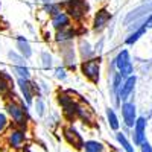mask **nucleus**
Instances as JSON below:
<instances>
[{
	"mask_svg": "<svg viewBox=\"0 0 152 152\" xmlns=\"http://www.w3.org/2000/svg\"><path fill=\"white\" fill-rule=\"evenodd\" d=\"M6 113H8V116L14 120V123L17 126H24L28 123V113H26V108L21 107L20 104L17 102H9L6 104Z\"/></svg>",
	"mask_w": 152,
	"mask_h": 152,
	"instance_id": "nucleus-1",
	"label": "nucleus"
},
{
	"mask_svg": "<svg viewBox=\"0 0 152 152\" xmlns=\"http://www.w3.org/2000/svg\"><path fill=\"white\" fill-rule=\"evenodd\" d=\"M116 67L125 78H128V76H131L134 73V66L131 62L128 50H122V52L116 56Z\"/></svg>",
	"mask_w": 152,
	"mask_h": 152,
	"instance_id": "nucleus-2",
	"label": "nucleus"
},
{
	"mask_svg": "<svg viewBox=\"0 0 152 152\" xmlns=\"http://www.w3.org/2000/svg\"><path fill=\"white\" fill-rule=\"evenodd\" d=\"M24 142H26V131H24L21 126H17V128H12L9 132H8V137H6V143L9 148L12 149H20Z\"/></svg>",
	"mask_w": 152,
	"mask_h": 152,
	"instance_id": "nucleus-3",
	"label": "nucleus"
},
{
	"mask_svg": "<svg viewBox=\"0 0 152 152\" xmlns=\"http://www.w3.org/2000/svg\"><path fill=\"white\" fill-rule=\"evenodd\" d=\"M81 70H82L84 76H87L90 81L97 82L99 81V70H100V61H99V58L97 59L84 61L82 66H81Z\"/></svg>",
	"mask_w": 152,
	"mask_h": 152,
	"instance_id": "nucleus-4",
	"label": "nucleus"
},
{
	"mask_svg": "<svg viewBox=\"0 0 152 152\" xmlns=\"http://www.w3.org/2000/svg\"><path fill=\"white\" fill-rule=\"evenodd\" d=\"M59 104L64 108V116L69 119V120H73L76 116H78V110H79V105L73 102V99L66 96V94H59Z\"/></svg>",
	"mask_w": 152,
	"mask_h": 152,
	"instance_id": "nucleus-5",
	"label": "nucleus"
},
{
	"mask_svg": "<svg viewBox=\"0 0 152 152\" xmlns=\"http://www.w3.org/2000/svg\"><path fill=\"white\" fill-rule=\"evenodd\" d=\"M64 138H66V142L73 146L75 149H84V138L82 135L76 131L73 126H67V128H64Z\"/></svg>",
	"mask_w": 152,
	"mask_h": 152,
	"instance_id": "nucleus-6",
	"label": "nucleus"
},
{
	"mask_svg": "<svg viewBox=\"0 0 152 152\" xmlns=\"http://www.w3.org/2000/svg\"><path fill=\"white\" fill-rule=\"evenodd\" d=\"M146 119L145 117H137L135 123H134V145L135 146H140L143 142H146Z\"/></svg>",
	"mask_w": 152,
	"mask_h": 152,
	"instance_id": "nucleus-7",
	"label": "nucleus"
},
{
	"mask_svg": "<svg viewBox=\"0 0 152 152\" xmlns=\"http://www.w3.org/2000/svg\"><path fill=\"white\" fill-rule=\"evenodd\" d=\"M122 117H123V123L128 126V128H132L135 120H137V110L135 105L132 102H125L122 104Z\"/></svg>",
	"mask_w": 152,
	"mask_h": 152,
	"instance_id": "nucleus-8",
	"label": "nucleus"
},
{
	"mask_svg": "<svg viewBox=\"0 0 152 152\" xmlns=\"http://www.w3.org/2000/svg\"><path fill=\"white\" fill-rule=\"evenodd\" d=\"M135 81H137V78L134 75H131V76H128L123 82H122V87H120V91H119V99L120 100H128L129 99V96L134 93V88H135Z\"/></svg>",
	"mask_w": 152,
	"mask_h": 152,
	"instance_id": "nucleus-9",
	"label": "nucleus"
},
{
	"mask_svg": "<svg viewBox=\"0 0 152 152\" xmlns=\"http://www.w3.org/2000/svg\"><path fill=\"white\" fill-rule=\"evenodd\" d=\"M18 85H20V90H21V94L26 100V104H32V97H34V85L29 82V79L26 78H20L18 79Z\"/></svg>",
	"mask_w": 152,
	"mask_h": 152,
	"instance_id": "nucleus-10",
	"label": "nucleus"
},
{
	"mask_svg": "<svg viewBox=\"0 0 152 152\" xmlns=\"http://www.w3.org/2000/svg\"><path fill=\"white\" fill-rule=\"evenodd\" d=\"M69 24H70V18H69V15L66 14V12H58V14L53 15V18H52V26L55 29H58V31L67 29Z\"/></svg>",
	"mask_w": 152,
	"mask_h": 152,
	"instance_id": "nucleus-11",
	"label": "nucleus"
},
{
	"mask_svg": "<svg viewBox=\"0 0 152 152\" xmlns=\"http://www.w3.org/2000/svg\"><path fill=\"white\" fill-rule=\"evenodd\" d=\"M69 12L73 18H81L85 14V6L82 0H73L69 3Z\"/></svg>",
	"mask_w": 152,
	"mask_h": 152,
	"instance_id": "nucleus-12",
	"label": "nucleus"
},
{
	"mask_svg": "<svg viewBox=\"0 0 152 152\" xmlns=\"http://www.w3.org/2000/svg\"><path fill=\"white\" fill-rule=\"evenodd\" d=\"M110 18H111L110 12L105 11V9H100L97 14H96V17H94V29H96V31L104 29V28L107 26V23L110 21Z\"/></svg>",
	"mask_w": 152,
	"mask_h": 152,
	"instance_id": "nucleus-13",
	"label": "nucleus"
},
{
	"mask_svg": "<svg viewBox=\"0 0 152 152\" xmlns=\"http://www.w3.org/2000/svg\"><path fill=\"white\" fill-rule=\"evenodd\" d=\"M116 140H117V143L122 146V149H123L125 152H135L132 143L128 140V138H126V135H125L123 132H120V131L116 132Z\"/></svg>",
	"mask_w": 152,
	"mask_h": 152,
	"instance_id": "nucleus-14",
	"label": "nucleus"
},
{
	"mask_svg": "<svg viewBox=\"0 0 152 152\" xmlns=\"http://www.w3.org/2000/svg\"><path fill=\"white\" fill-rule=\"evenodd\" d=\"M85 152H105V145L97 140H87L84 143Z\"/></svg>",
	"mask_w": 152,
	"mask_h": 152,
	"instance_id": "nucleus-15",
	"label": "nucleus"
},
{
	"mask_svg": "<svg viewBox=\"0 0 152 152\" xmlns=\"http://www.w3.org/2000/svg\"><path fill=\"white\" fill-rule=\"evenodd\" d=\"M17 47H18V50H20L21 56L29 58V56L32 55V49H31V46H29V43H28L26 38H23V37L17 38Z\"/></svg>",
	"mask_w": 152,
	"mask_h": 152,
	"instance_id": "nucleus-16",
	"label": "nucleus"
},
{
	"mask_svg": "<svg viewBox=\"0 0 152 152\" xmlns=\"http://www.w3.org/2000/svg\"><path fill=\"white\" fill-rule=\"evenodd\" d=\"M107 119H108V125L113 131H117L119 126H120V122H119V117L116 116V113H114L113 108H108L107 110Z\"/></svg>",
	"mask_w": 152,
	"mask_h": 152,
	"instance_id": "nucleus-17",
	"label": "nucleus"
},
{
	"mask_svg": "<svg viewBox=\"0 0 152 152\" xmlns=\"http://www.w3.org/2000/svg\"><path fill=\"white\" fill-rule=\"evenodd\" d=\"M11 88V76L6 72H0V91H6Z\"/></svg>",
	"mask_w": 152,
	"mask_h": 152,
	"instance_id": "nucleus-18",
	"label": "nucleus"
},
{
	"mask_svg": "<svg viewBox=\"0 0 152 152\" xmlns=\"http://www.w3.org/2000/svg\"><path fill=\"white\" fill-rule=\"evenodd\" d=\"M73 37V32L70 31V29H61L59 32H58V35H56V40L58 41H66V40H70V38Z\"/></svg>",
	"mask_w": 152,
	"mask_h": 152,
	"instance_id": "nucleus-19",
	"label": "nucleus"
},
{
	"mask_svg": "<svg viewBox=\"0 0 152 152\" xmlns=\"http://www.w3.org/2000/svg\"><path fill=\"white\" fill-rule=\"evenodd\" d=\"M146 32V26H143V28H140V29H138L137 32H134L129 38H128V40H126V43H128V44H132V43H135L137 40H138V38H140L143 34Z\"/></svg>",
	"mask_w": 152,
	"mask_h": 152,
	"instance_id": "nucleus-20",
	"label": "nucleus"
},
{
	"mask_svg": "<svg viewBox=\"0 0 152 152\" xmlns=\"http://www.w3.org/2000/svg\"><path fill=\"white\" fill-rule=\"evenodd\" d=\"M41 59H43L44 69H50V67H52V56H50L47 52H43L41 53Z\"/></svg>",
	"mask_w": 152,
	"mask_h": 152,
	"instance_id": "nucleus-21",
	"label": "nucleus"
},
{
	"mask_svg": "<svg viewBox=\"0 0 152 152\" xmlns=\"http://www.w3.org/2000/svg\"><path fill=\"white\" fill-rule=\"evenodd\" d=\"M8 117H6V114L3 113H0V134H2L5 129H6V126H8Z\"/></svg>",
	"mask_w": 152,
	"mask_h": 152,
	"instance_id": "nucleus-22",
	"label": "nucleus"
},
{
	"mask_svg": "<svg viewBox=\"0 0 152 152\" xmlns=\"http://www.w3.org/2000/svg\"><path fill=\"white\" fill-rule=\"evenodd\" d=\"M140 152H152V146H151V143L148 140L140 145Z\"/></svg>",
	"mask_w": 152,
	"mask_h": 152,
	"instance_id": "nucleus-23",
	"label": "nucleus"
},
{
	"mask_svg": "<svg viewBox=\"0 0 152 152\" xmlns=\"http://www.w3.org/2000/svg\"><path fill=\"white\" fill-rule=\"evenodd\" d=\"M37 111H38L40 116H43V114H44V104L41 102V100H37Z\"/></svg>",
	"mask_w": 152,
	"mask_h": 152,
	"instance_id": "nucleus-24",
	"label": "nucleus"
},
{
	"mask_svg": "<svg viewBox=\"0 0 152 152\" xmlns=\"http://www.w3.org/2000/svg\"><path fill=\"white\" fill-rule=\"evenodd\" d=\"M66 76L67 75H66V70L64 69H58L56 70V78L58 79H66Z\"/></svg>",
	"mask_w": 152,
	"mask_h": 152,
	"instance_id": "nucleus-25",
	"label": "nucleus"
},
{
	"mask_svg": "<svg viewBox=\"0 0 152 152\" xmlns=\"http://www.w3.org/2000/svg\"><path fill=\"white\" fill-rule=\"evenodd\" d=\"M23 152H32V151H31V149H29V148H26V149H24V151H23Z\"/></svg>",
	"mask_w": 152,
	"mask_h": 152,
	"instance_id": "nucleus-26",
	"label": "nucleus"
},
{
	"mask_svg": "<svg viewBox=\"0 0 152 152\" xmlns=\"http://www.w3.org/2000/svg\"><path fill=\"white\" fill-rule=\"evenodd\" d=\"M43 2H46V3L49 2V3H50V2H52V0H43Z\"/></svg>",
	"mask_w": 152,
	"mask_h": 152,
	"instance_id": "nucleus-27",
	"label": "nucleus"
}]
</instances>
